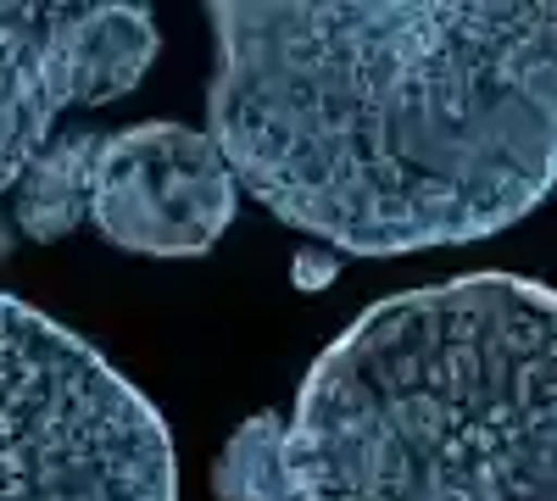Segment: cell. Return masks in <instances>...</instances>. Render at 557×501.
<instances>
[{"label":"cell","instance_id":"obj_7","mask_svg":"<svg viewBox=\"0 0 557 501\" xmlns=\"http://www.w3.org/2000/svg\"><path fill=\"white\" fill-rule=\"evenodd\" d=\"M218 501H301L296 463H290V418L251 413L223 440L212 463Z\"/></svg>","mask_w":557,"mask_h":501},{"label":"cell","instance_id":"obj_5","mask_svg":"<svg viewBox=\"0 0 557 501\" xmlns=\"http://www.w3.org/2000/svg\"><path fill=\"white\" fill-rule=\"evenodd\" d=\"M240 178L207 128L134 123L101 134L89 162V223L134 256H201L235 223Z\"/></svg>","mask_w":557,"mask_h":501},{"label":"cell","instance_id":"obj_1","mask_svg":"<svg viewBox=\"0 0 557 501\" xmlns=\"http://www.w3.org/2000/svg\"><path fill=\"white\" fill-rule=\"evenodd\" d=\"M212 140L346 256L469 246L557 185V7L218 0Z\"/></svg>","mask_w":557,"mask_h":501},{"label":"cell","instance_id":"obj_2","mask_svg":"<svg viewBox=\"0 0 557 501\" xmlns=\"http://www.w3.org/2000/svg\"><path fill=\"white\" fill-rule=\"evenodd\" d=\"M301 501H557V290L462 273L368 306L290 413Z\"/></svg>","mask_w":557,"mask_h":501},{"label":"cell","instance_id":"obj_4","mask_svg":"<svg viewBox=\"0 0 557 501\" xmlns=\"http://www.w3.org/2000/svg\"><path fill=\"white\" fill-rule=\"evenodd\" d=\"M151 62L157 23L146 7H0V196L51 146L62 112L128 96Z\"/></svg>","mask_w":557,"mask_h":501},{"label":"cell","instance_id":"obj_3","mask_svg":"<svg viewBox=\"0 0 557 501\" xmlns=\"http://www.w3.org/2000/svg\"><path fill=\"white\" fill-rule=\"evenodd\" d=\"M0 501H178L162 413L17 296H0Z\"/></svg>","mask_w":557,"mask_h":501},{"label":"cell","instance_id":"obj_6","mask_svg":"<svg viewBox=\"0 0 557 501\" xmlns=\"http://www.w3.org/2000/svg\"><path fill=\"white\" fill-rule=\"evenodd\" d=\"M89 162H96V134H67L51 140L17 178V229L39 246L73 235L89 217Z\"/></svg>","mask_w":557,"mask_h":501}]
</instances>
